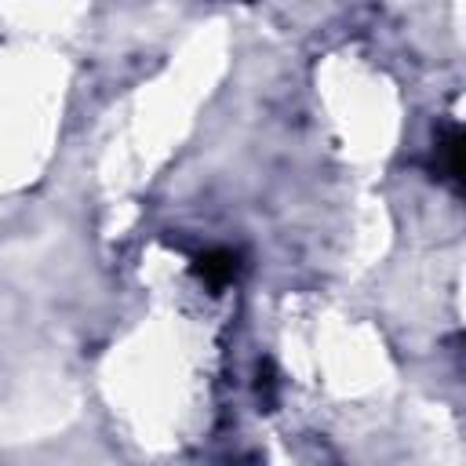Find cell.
I'll list each match as a JSON object with an SVG mask.
<instances>
[{
    "label": "cell",
    "instance_id": "2",
    "mask_svg": "<svg viewBox=\"0 0 466 466\" xmlns=\"http://www.w3.org/2000/svg\"><path fill=\"white\" fill-rule=\"evenodd\" d=\"M233 269H237V258L229 255V251H211V255H200V277L208 280V284H226L229 277H233Z\"/></svg>",
    "mask_w": 466,
    "mask_h": 466
},
{
    "label": "cell",
    "instance_id": "1",
    "mask_svg": "<svg viewBox=\"0 0 466 466\" xmlns=\"http://www.w3.org/2000/svg\"><path fill=\"white\" fill-rule=\"evenodd\" d=\"M437 171H441V178H448L455 189L462 186V131H459L455 124L437 138Z\"/></svg>",
    "mask_w": 466,
    "mask_h": 466
}]
</instances>
